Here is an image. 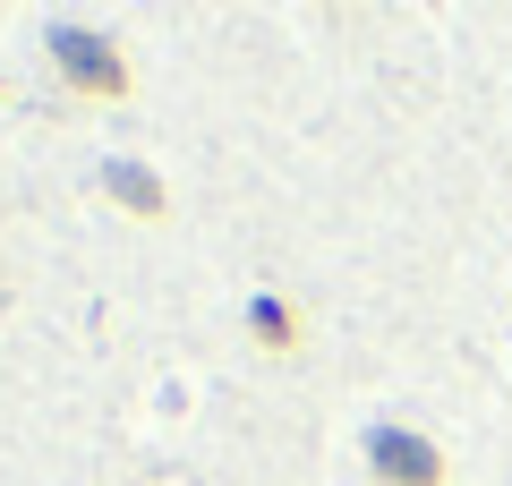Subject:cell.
<instances>
[{
    "instance_id": "1",
    "label": "cell",
    "mask_w": 512,
    "mask_h": 486,
    "mask_svg": "<svg viewBox=\"0 0 512 486\" xmlns=\"http://www.w3.org/2000/svg\"><path fill=\"white\" fill-rule=\"evenodd\" d=\"M367 461H376L384 486H444V452L410 427H376L367 435Z\"/></svg>"
}]
</instances>
